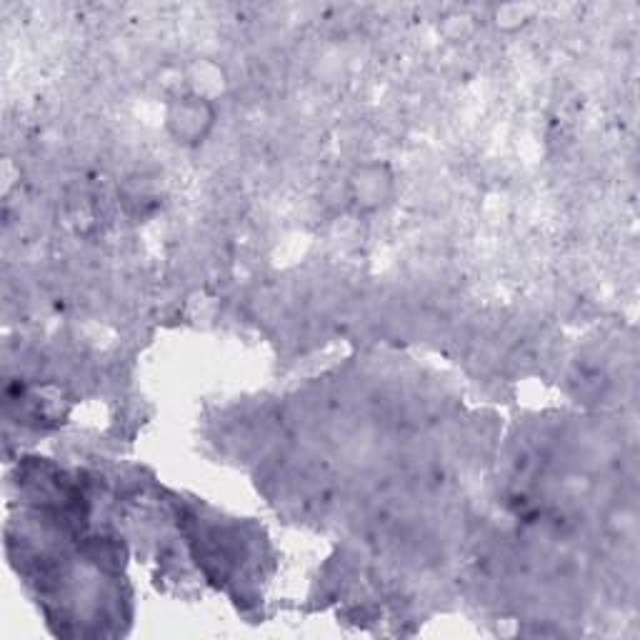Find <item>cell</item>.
<instances>
[{
    "label": "cell",
    "mask_w": 640,
    "mask_h": 640,
    "mask_svg": "<svg viewBox=\"0 0 640 640\" xmlns=\"http://www.w3.org/2000/svg\"><path fill=\"white\" fill-rule=\"evenodd\" d=\"M218 123L216 101L180 91L166 105V131L180 148H200Z\"/></svg>",
    "instance_id": "6da1fadb"
},
{
    "label": "cell",
    "mask_w": 640,
    "mask_h": 640,
    "mask_svg": "<svg viewBox=\"0 0 640 640\" xmlns=\"http://www.w3.org/2000/svg\"><path fill=\"white\" fill-rule=\"evenodd\" d=\"M395 193V173L388 163L368 161L355 166L348 176V200L358 210L373 213L388 206Z\"/></svg>",
    "instance_id": "7a4b0ae2"
},
{
    "label": "cell",
    "mask_w": 640,
    "mask_h": 640,
    "mask_svg": "<svg viewBox=\"0 0 640 640\" xmlns=\"http://www.w3.org/2000/svg\"><path fill=\"white\" fill-rule=\"evenodd\" d=\"M186 91L198 93L203 95V99L216 101L218 95L226 91V73H223V68L213 61H198L196 65H193Z\"/></svg>",
    "instance_id": "3957f363"
},
{
    "label": "cell",
    "mask_w": 640,
    "mask_h": 640,
    "mask_svg": "<svg viewBox=\"0 0 640 640\" xmlns=\"http://www.w3.org/2000/svg\"><path fill=\"white\" fill-rule=\"evenodd\" d=\"M533 16H536V6H500L493 11V21H496L498 28L503 31H518V28L528 25L533 21Z\"/></svg>",
    "instance_id": "277c9868"
}]
</instances>
